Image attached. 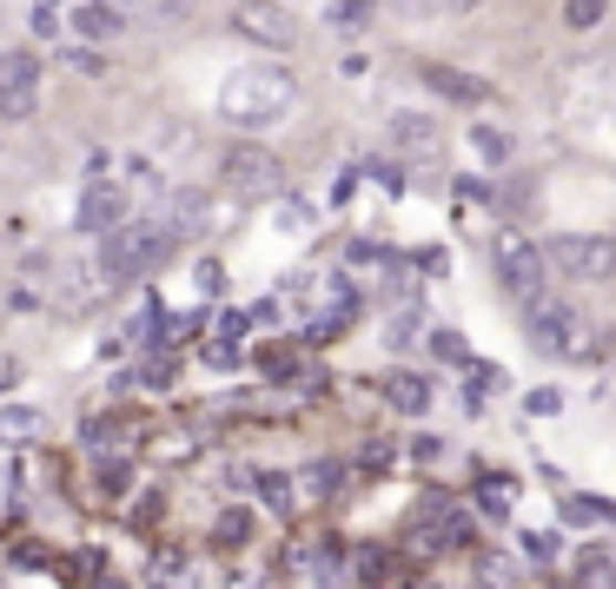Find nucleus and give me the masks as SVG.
Masks as SVG:
<instances>
[{"label":"nucleus","instance_id":"1","mask_svg":"<svg viewBox=\"0 0 616 589\" xmlns=\"http://www.w3.org/2000/svg\"><path fill=\"white\" fill-rule=\"evenodd\" d=\"M292 99H299V80L285 66H239L219 86V119H232V126H272V119L292 113Z\"/></svg>","mask_w":616,"mask_h":589},{"label":"nucleus","instance_id":"2","mask_svg":"<svg viewBox=\"0 0 616 589\" xmlns=\"http://www.w3.org/2000/svg\"><path fill=\"white\" fill-rule=\"evenodd\" d=\"M166 252H173V239H166L159 219H126V225H113V232L100 239V285H133V278L159 272Z\"/></svg>","mask_w":616,"mask_h":589},{"label":"nucleus","instance_id":"3","mask_svg":"<svg viewBox=\"0 0 616 589\" xmlns=\"http://www.w3.org/2000/svg\"><path fill=\"white\" fill-rule=\"evenodd\" d=\"M544 265H557L577 285H604V278H616V239H604V232H564V239L544 245Z\"/></svg>","mask_w":616,"mask_h":589},{"label":"nucleus","instance_id":"4","mask_svg":"<svg viewBox=\"0 0 616 589\" xmlns=\"http://www.w3.org/2000/svg\"><path fill=\"white\" fill-rule=\"evenodd\" d=\"M219 179H226V192H239V199H272V192L285 186V166H279V152H265V146H232V152L219 159Z\"/></svg>","mask_w":616,"mask_h":589},{"label":"nucleus","instance_id":"5","mask_svg":"<svg viewBox=\"0 0 616 589\" xmlns=\"http://www.w3.org/2000/svg\"><path fill=\"white\" fill-rule=\"evenodd\" d=\"M498 278H504V292L518 298V305H537L544 298V285H551V265H544V245H531V239H504L498 245Z\"/></svg>","mask_w":616,"mask_h":589},{"label":"nucleus","instance_id":"6","mask_svg":"<svg viewBox=\"0 0 616 589\" xmlns=\"http://www.w3.org/2000/svg\"><path fill=\"white\" fill-rule=\"evenodd\" d=\"M232 33L252 40V46H272V53L299 46V20H292V7H279V0H239V7H232Z\"/></svg>","mask_w":616,"mask_h":589},{"label":"nucleus","instance_id":"7","mask_svg":"<svg viewBox=\"0 0 616 589\" xmlns=\"http://www.w3.org/2000/svg\"><path fill=\"white\" fill-rule=\"evenodd\" d=\"M524 332H531V351H544V358L577 351V312L564 298H551V292L537 305H524Z\"/></svg>","mask_w":616,"mask_h":589},{"label":"nucleus","instance_id":"8","mask_svg":"<svg viewBox=\"0 0 616 589\" xmlns=\"http://www.w3.org/2000/svg\"><path fill=\"white\" fill-rule=\"evenodd\" d=\"M40 106V60L27 46L0 53V119H27Z\"/></svg>","mask_w":616,"mask_h":589},{"label":"nucleus","instance_id":"9","mask_svg":"<svg viewBox=\"0 0 616 589\" xmlns=\"http://www.w3.org/2000/svg\"><path fill=\"white\" fill-rule=\"evenodd\" d=\"M113 225H126V186H119V179H93L86 199H80V232L106 239Z\"/></svg>","mask_w":616,"mask_h":589},{"label":"nucleus","instance_id":"10","mask_svg":"<svg viewBox=\"0 0 616 589\" xmlns=\"http://www.w3.org/2000/svg\"><path fill=\"white\" fill-rule=\"evenodd\" d=\"M391 146H398L405 159H418V166H431L445 139H438V119H431V113H398V119H391Z\"/></svg>","mask_w":616,"mask_h":589},{"label":"nucleus","instance_id":"11","mask_svg":"<svg viewBox=\"0 0 616 589\" xmlns=\"http://www.w3.org/2000/svg\"><path fill=\"white\" fill-rule=\"evenodd\" d=\"M159 225H166V239H192V232H206V192H173L166 199V212H159Z\"/></svg>","mask_w":616,"mask_h":589},{"label":"nucleus","instance_id":"12","mask_svg":"<svg viewBox=\"0 0 616 589\" xmlns=\"http://www.w3.org/2000/svg\"><path fill=\"white\" fill-rule=\"evenodd\" d=\"M385 404L405 411V418H425V411H431V378H418V371H391V378H385Z\"/></svg>","mask_w":616,"mask_h":589},{"label":"nucleus","instance_id":"13","mask_svg":"<svg viewBox=\"0 0 616 589\" xmlns=\"http://www.w3.org/2000/svg\"><path fill=\"white\" fill-rule=\"evenodd\" d=\"M425 86H438L445 99H464V106L491 99V86H484V80H471V73H458V66H425Z\"/></svg>","mask_w":616,"mask_h":589},{"label":"nucleus","instance_id":"14","mask_svg":"<svg viewBox=\"0 0 616 589\" xmlns=\"http://www.w3.org/2000/svg\"><path fill=\"white\" fill-rule=\"evenodd\" d=\"M93 298H100V265H60V305L86 312Z\"/></svg>","mask_w":616,"mask_h":589},{"label":"nucleus","instance_id":"15","mask_svg":"<svg viewBox=\"0 0 616 589\" xmlns=\"http://www.w3.org/2000/svg\"><path fill=\"white\" fill-rule=\"evenodd\" d=\"M46 431V418L33 411V404H0V444H27V438H40Z\"/></svg>","mask_w":616,"mask_h":589},{"label":"nucleus","instance_id":"16","mask_svg":"<svg viewBox=\"0 0 616 589\" xmlns=\"http://www.w3.org/2000/svg\"><path fill=\"white\" fill-rule=\"evenodd\" d=\"M73 27H80L86 40H106V33H119L126 20H119V7H106V0H86V7L73 13Z\"/></svg>","mask_w":616,"mask_h":589},{"label":"nucleus","instance_id":"17","mask_svg":"<svg viewBox=\"0 0 616 589\" xmlns=\"http://www.w3.org/2000/svg\"><path fill=\"white\" fill-rule=\"evenodd\" d=\"M557 517L577 524V530H597V524H610L616 511L610 504H597V497H557Z\"/></svg>","mask_w":616,"mask_h":589},{"label":"nucleus","instance_id":"18","mask_svg":"<svg viewBox=\"0 0 616 589\" xmlns=\"http://www.w3.org/2000/svg\"><path fill=\"white\" fill-rule=\"evenodd\" d=\"M252 491L265 497V511H279V517H292V477H279V471H265V477H252Z\"/></svg>","mask_w":616,"mask_h":589},{"label":"nucleus","instance_id":"19","mask_svg":"<svg viewBox=\"0 0 616 589\" xmlns=\"http://www.w3.org/2000/svg\"><path fill=\"white\" fill-rule=\"evenodd\" d=\"M478 504H484V517H511L518 484H511V477H484V484H478Z\"/></svg>","mask_w":616,"mask_h":589},{"label":"nucleus","instance_id":"20","mask_svg":"<svg viewBox=\"0 0 616 589\" xmlns=\"http://www.w3.org/2000/svg\"><path fill=\"white\" fill-rule=\"evenodd\" d=\"M372 7H378V0H332V7H325V20H332L338 33H358V27L372 20Z\"/></svg>","mask_w":616,"mask_h":589},{"label":"nucleus","instance_id":"21","mask_svg":"<svg viewBox=\"0 0 616 589\" xmlns=\"http://www.w3.org/2000/svg\"><path fill=\"white\" fill-rule=\"evenodd\" d=\"M418 332H425V318H418V305H405V312L385 325V345H391V351H405V345H418Z\"/></svg>","mask_w":616,"mask_h":589},{"label":"nucleus","instance_id":"22","mask_svg":"<svg viewBox=\"0 0 616 589\" xmlns=\"http://www.w3.org/2000/svg\"><path fill=\"white\" fill-rule=\"evenodd\" d=\"M212 537H219L226 550H239V544H252V517H246V511H219V524H212Z\"/></svg>","mask_w":616,"mask_h":589},{"label":"nucleus","instance_id":"23","mask_svg":"<svg viewBox=\"0 0 616 589\" xmlns=\"http://www.w3.org/2000/svg\"><path fill=\"white\" fill-rule=\"evenodd\" d=\"M577 589H616V557H584V570H577Z\"/></svg>","mask_w":616,"mask_h":589},{"label":"nucleus","instance_id":"24","mask_svg":"<svg viewBox=\"0 0 616 589\" xmlns=\"http://www.w3.org/2000/svg\"><path fill=\"white\" fill-rule=\"evenodd\" d=\"M471 146H478L491 166H504V159H511V133H498V126H471Z\"/></svg>","mask_w":616,"mask_h":589},{"label":"nucleus","instance_id":"25","mask_svg":"<svg viewBox=\"0 0 616 589\" xmlns=\"http://www.w3.org/2000/svg\"><path fill=\"white\" fill-rule=\"evenodd\" d=\"M604 7H610V0H564V27H571V33H591V27L604 20Z\"/></svg>","mask_w":616,"mask_h":589},{"label":"nucleus","instance_id":"26","mask_svg":"<svg viewBox=\"0 0 616 589\" xmlns=\"http://www.w3.org/2000/svg\"><path fill=\"white\" fill-rule=\"evenodd\" d=\"M431 351H438L445 365H464V358H471V345H464V332H451V325H438V332H431Z\"/></svg>","mask_w":616,"mask_h":589},{"label":"nucleus","instance_id":"27","mask_svg":"<svg viewBox=\"0 0 616 589\" xmlns=\"http://www.w3.org/2000/svg\"><path fill=\"white\" fill-rule=\"evenodd\" d=\"M385 570H391V564H385V550H378V544H365V550H358V577H365V589L385 583Z\"/></svg>","mask_w":616,"mask_h":589},{"label":"nucleus","instance_id":"28","mask_svg":"<svg viewBox=\"0 0 616 589\" xmlns=\"http://www.w3.org/2000/svg\"><path fill=\"white\" fill-rule=\"evenodd\" d=\"M524 404H531V418H557V411H564V391H551V385H544V391H531Z\"/></svg>","mask_w":616,"mask_h":589},{"label":"nucleus","instance_id":"29","mask_svg":"<svg viewBox=\"0 0 616 589\" xmlns=\"http://www.w3.org/2000/svg\"><path fill=\"white\" fill-rule=\"evenodd\" d=\"M279 225H285V232H305V225H312V206L285 199V206H279Z\"/></svg>","mask_w":616,"mask_h":589},{"label":"nucleus","instance_id":"30","mask_svg":"<svg viewBox=\"0 0 616 589\" xmlns=\"http://www.w3.org/2000/svg\"><path fill=\"white\" fill-rule=\"evenodd\" d=\"M119 7H133V13H159V20H166V13H186L192 0H119Z\"/></svg>","mask_w":616,"mask_h":589},{"label":"nucleus","instance_id":"31","mask_svg":"<svg viewBox=\"0 0 616 589\" xmlns=\"http://www.w3.org/2000/svg\"><path fill=\"white\" fill-rule=\"evenodd\" d=\"M33 33H60V7H53V0L33 7Z\"/></svg>","mask_w":616,"mask_h":589},{"label":"nucleus","instance_id":"32","mask_svg":"<svg viewBox=\"0 0 616 589\" xmlns=\"http://www.w3.org/2000/svg\"><path fill=\"white\" fill-rule=\"evenodd\" d=\"M66 66H73V73H86V80H93V73H100V53H86V46H73V53H66Z\"/></svg>","mask_w":616,"mask_h":589},{"label":"nucleus","instance_id":"33","mask_svg":"<svg viewBox=\"0 0 616 589\" xmlns=\"http://www.w3.org/2000/svg\"><path fill=\"white\" fill-rule=\"evenodd\" d=\"M239 332H246V312H226V318H219V332H212V338H226V345H239Z\"/></svg>","mask_w":616,"mask_h":589},{"label":"nucleus","instance_id":"34","mask_svg":"<svg viewBox=\"0 0 616 589\" xmlns=\"http://www.w3.org/2000/svg\"><path fill=\"white\" fill-rule=\"evenodd\" d=\"M206 358H212V365H239V345H226V338H206Z\"/></svg>","mask_w":616,"mask_h":589},{"label":"nucleus","instance_id":"35","mask_svg":"<svg viewBox=\"0 0 616 589\" xmlns=\"http://www.w3.org/2000/svg\"><path fill=\"white\" fill-rule=\"evenodd\" d=\"M471 385H478V391H498V385H504V371H498V365H478V371H471Z\"/></svg>","mask_w":616,"mask_h":589},{"label":"nucleus","instance_id":"36","mask_svg":"<svg viewBox=\"0 0 616 589\" xmlns=\"http://www.w3.org/2000/svg\"><path fill=\"white\" fill-rule=\"evenodd\" d=\"M524 550H531V564H551V557H557V537H531Z\"/></svg>","mask_w":616,"mask_h":589},{"label":"nucleus","instance_id":"37","mask_svg":"<svg viewBox=\"0 0 616 589\" xmlns=\"http://www.w3.org/2000/svg\"><path fill=\"white\" fill-rule=\"evenodd\" d=\"M179 570H186V564H179V557H153V583H173V577H179Z\"/></svg>","mask_w":616,"mask_h":589},{"label":"nucleus","instance_id":"38","mask_svg":"<svg viewBox=\"0 0 616 589\" xmlns=\"http://www.w3.org/2000/svg\"><path fill=\"white\" fill-rule=\"evenodd\" d=\"M398 7H405V13H418V20H425V13H445V0H398Z\"/></svg>","mask_w":616,"mask_h":589},{"label":"nucleus","instance_id":"39","mask_svg":"<svg viewBox=\"0 0 616 589\" xmlns=\"http://www.w3.org/2000/svg\"><path fill=\"white\" fill-rule=\"evenodd\" d=\"M458 7H478V0H445V13H458Z\"/></svg>","mask_w":616,"mask_h":589}]
</instances>
